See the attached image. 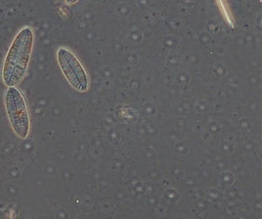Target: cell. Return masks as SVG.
Listing matches in <instances>:
<instances>
[{"instance_id":"3","label":"cell","mask_w":262,"mask_h":219,"mask_svg":"<svg viewBox=\"0 0 262 219\" xmlns=\"http://www.w3.org/2000/svg\"><path fill=\"white\" fill-rule=\"evenodd\" d=\"M5 106L14 133L26 139L30 132V115L24 96L17 87L7 89Z\"/></svg>"},{"instance_id":"1","label":"cell","mask_w":262,"mask_h":219,"mask_svg":"<svg viewBox=\"0 0 262 219\" xmlns=\"http://www.w3.org/2000/svg\"><path fill=\"white\" fill-rule=\"evenodd\" d=\"M31 27L23 28L13 39L2 67V80L8 87H15L24 79L34 46Z\"/></svg>"},{"instance_id":"2","label":"cell","mask_w":262,"mask_h":219,"mask_svg":"<svg viewBox=\"0 0 262 219\" xmlns=\"http://www.w3.org/2000/svg\"><path fill=\"white\" fill-rule=\"evenodd\" d=\"M60 69L68 83L79 93H85L90 86V78L83 63L69 49L61 47L56 52Z\"/></svg>"}]
</instances>
